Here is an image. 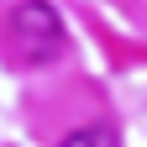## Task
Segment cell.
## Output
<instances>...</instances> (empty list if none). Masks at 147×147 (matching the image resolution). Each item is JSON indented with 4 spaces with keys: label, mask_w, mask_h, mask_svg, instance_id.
I'll use <instances>...</instances> for the list:
<instances>
[{
    "label": "cell",
    "mask_w": 147,
    "mask_h": 147,
    "mask_svg": "<svg viewBox=\"0 0 147 147\" xmlns=\"http://www.w3.org/2000/svg\"><path fill=\"white\" fill-rule=\"evenodd\" d=\"M5 53L21 68H42L63 53V16L47 0H16L11 26H5Z\"/></svg>",
    "instance_id": "cell-1"
},
{
    "label": "cell",
    "mask_w": 147,
    "mask_h": 147,
    "mask_svg": "<svg viewBox=\"0 0 147 147\" xmlns=\"http://www.w3.org/2000/svg\"><path fill=\"white\" fill-rule=\"evenodd\" d=\"M58 147H121V131L110 121H89V126H74Z\"/></svg>",
    "instance_id": "cell-2"
}]
</instances>
